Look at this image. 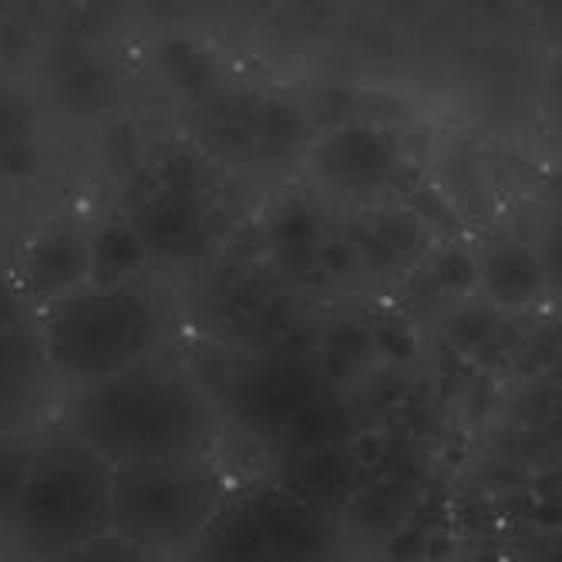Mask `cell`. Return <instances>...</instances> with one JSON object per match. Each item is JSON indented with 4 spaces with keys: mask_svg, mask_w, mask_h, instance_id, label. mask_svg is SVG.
<instances>
[{
    "mask_svg": "<svg viewBox=\"0 0 562 562\" xmlns=\"http://www.w3.org/2000/svg\"><path fill=\"white\" fill-rule=\"evenodd\" d=\"M334 513L280 479L233 482L186 562H340Z\"/></svg>",
    "mask_w": 562,
    "mask_h": 562,
    "instance_id": "obj_5",
    "label": "cell"
},
{
    "mask_svg": "<svg viewBox=\"0 0 562 562\" xmlns=\"http://www.w3.org/2000/svg\"><path fill=\"white\" fill-rule=\"evenodd\" d=\"M41 401H44V387H34L8 371H0V435L41 428L37 425Z\"/></svg>",
    "mask_w": 562,
    "mask_h": 562,
    "instance_id": "obj_19",
    "label": "cell"
},
{
    "mask_svg": "<svg viewBox=\"0 0 562 562\" xmlns=\"http://www.w3.org/2000/svg\"><path fill=\"white\" fill-rule=\"evenodd\" d=\"M311 172L337 195H374L401 172V148L371 122H340L311 142Z\"/></svg>",
    "mask_w": 562,
    "mask_h": 562,
    "instance_id": "obj_8",
    "label": "cell"
},
{
    "mask_svg": "<svg viewBox=\"0 0 562 562\" xmlns=\"http://www.w3.org/2000/svg\"><path fill=\"white\" fill-rule=\"evenodd\" d=\"M47 166V156L37 138H14L0 145V182H34Z\"/></svg>",
    "mask_w": 562,
    "mask_h": 562,
    "instance_id": "obj_21",
    "label": "cell"
},
{
    "mask_svg": "<svg viewBox=\"0 0 562 562\" xmlns=\"http://www.w3.org/2000/svg\"><path fill=\"white\" fill-rule=\"evenodd\" d=\"M378 357L374 347V324L364 317H337L327 324L321 350H317V371L324 387L347 384L361 378L368 364Z\"/></svg>",
    "mask_w": 562,
    "mask_h": 562,
    "instance_id": "obj_14",
    "label": "cell"
},
{
    "mask_svg": "<svg viewBox=\"0 0 562 562\" xmlns=\"http://www.w3.org/2000/svg\"><path fill=\"white\" fill-rule=\"evenodd\" d=\"M58 425L109 465L206 462L223 441L216 397L186 364L162 353L119 378L71 387Z\"/></svg>",
    "mask_w": 562,
    "mask_h": 562,
    "instance_id": "obj_1",
    "label": "cell"
},
{
    "mask_svg": "<svg viewBox=\"0 0 562 562\" xmlns=\"http://www.w3.org/2000/svg\"><path fill=\"white\" fill-rule=\"evenodd\" d=\"M350 475H353V465L344 454V448H327L314 454H296V475L286 485L330 513V502L350 485Z\"/></svg>",
    "mask_w": 562,
    "mask_h": 562,
    "instance_id": "obj_17",
    "label": "cell"
},
{
    "mask_svg": "<svg viewBox=\"0 0 562 562\" xmlns=\"http://www.w3.org/2000/svg\"><path fill=\"white\" fill-rule=\"evenodd\" d=\"M229 485L220 458L112 465L109 532L156 562H186Z\"/></svg>",
    "mask_w": 562,
    "mask_h": 562,
    "instance_id": "obj_4",
    "label": "cell"
},
{
    "mask_svg": "<svg viewBox=\"0 0 562 562\" xmlns=\"http://www.w3.org/2000/svg\"><path fill=\"white\" fill-rule=\"evenodd\" d=\"M61 94L68 98V105H101L109 94V71L94 61H81L65 75Z\"/></svg>",
    "mask_w": 562,
    "mask_h": 562,
    "instance_id": "obj_23",
    "label": "cell"
},
{
    "mask_svg": "<svg viewBox=\"0 0 562 562\" xmlns=\"http://www.w3.org/2000/svg\"><path fill=\"white\" fill-rule=\"evenodd\" d=\"M350 438V415L347 407L330 397L327 391L293 418V425L283 431V445L296 454H314L327 448H340Z\"/></svg>",
    "mask_w": 562,
    "mask_h": 562,
    "instance_id": "obj_15",
    "label": "cell"
},
{
    "mask_svg": "<svg viewBox=\"0 0 562 562\" xmlns=\"http://www.w3.org/2000/svg\"><path fill=\"white\" fill-rule=\"evenodd\" d=\"M479 286L485 290L488 303L498 311H532L542 300L549 270L539 257V249L526 239H495L475 260Z\"/></svg>",
    "mask_w": 562,
    "mask_h": 562,
    "instance_id": "obj_10",
    "label": "cell"
},
{
    "mask_svg": "<svg viewBox=\"0 0 562 562\" xmlns=\"http://www.w3.org/2000/svg\"><path fill=\"white\" fill-rule=\"evenodd\" d=\"M37 105L24 88L0 85V145L14 138H34Z\"/></svg>",
    "mask_w": 562,
    "mask_h": 562,
    "instance_id": "obj_20",
    "label": "cell"
},
{
    "mask_svg": "<svg viewBox=\"0 0 562 562\" xmlns=\"http://www.w3.org/2000/svg\"><path fill=\"white\" fill-rule=\"evenodd\" d=\"M41 431L44 428L0 435V526H4V519L11 516V508L18 505V495H21V488L27 482Z\"/></svg>",
    "mask_w": 562,
    "mask_h": 562,
    "instance_id": "obj_18",
    "label": "cell"
},
{
    "mask_svg": "<svg viewBox=\"0 0 562 562\" xmlns=\"http://www.w3.org/2000/svg\"><path fill=\"white\" fill-rule=\"evenodd\" d=\"M112 465L58 422L44 425L18 505L0 526V562H55L109 532Z\"/></svg>",
    "mask_w": 562,
    "mask_h": 562,
    "instance_id": "obj_2",
    "label": "cell"
},
{
    "mask_svg": "<svg viewBox=\"0 0 562 562\" xmlns=\"http://www.w3.org/2000/svg\"><path fill=\"white\" fill-rule=\"evenodd\" d=\"M27 306H55L88 286V229L78 220H50L27 243L14 273Z\"/></svg>",
    "mask_w": 562,
    "mask_h": 562,
    "instance_id": "obj_9",
    "label": "cell"
},
{
    "mask_svg": "<svg viewBox=\"0 0 562 562\" xmlns=\"http://www.w3.org/2000/svg\"><path fill=\"white\" fill-rule=\"evenodd\" d=\"M0 55H4V50H0Z\"/></svg>",
    "mask_w": 562,
    "mask_h": 562,
    "instance_id": "obj_27",
    "label": "cell"
},
{
    "mask_svg": "<svg viewBox=\"0 0 562 562\" xmlns=\"http://www.w3.org/2000/svg\"><path fill=\"white\" fill-rule=\"evenodd\" d=\"M47 371L71 387L98 384L162 353L169 300L151 280L81 286L47 306L37 324Z\"/></svg>",
    "mask_w": 562,
    "mask_h": 562,
    "instance_id": "obj_3",
    "label": "cell"
},
{
    "mask_svg": "<svg viewBox=\"0 0 562 562\" xmlns=\"http://www.w3.org/2000/svg\"><path fill=\"white\" fill-rule=\"evenodd\" d=\"M243 135L252 156L263 162H283L296 148L311 142V119L293 101L283 98H257L243 112Z\"/></svg>",
    "mask_w": 562,
    "mask_h": 562,
    "instance_id": "obj_12",
    "label": "cell"
},
{
    "mask_svg": "<svg viewBox=\"0 0 562 562\" xmlns=\"http://www.w3.org/2000/svg\"><path fill=\"white\" fill-rule=\"evenodd\" d=\"M125 220L151 263L186 267L206 257L213 246L210 199L202 192L192 159L186 156H172L162 166L156 189L145 192Z\"/></svg>",
    "mask_w": 562,
    "mask_h": 562,
    "instance_id": "obj_6",
    "label": "cell"
},
{
    "mask_svg": "<svg viewBox=\"0 0 562 562\" xmlns=\"http://www.w3.org/2000/svg\"><path fill=\"white\" fill-rule=\"evenodd\" d=\"M156 61L162 68V75L169 78V85H176L179 91H210L220 81V58L213 50L186 34H172L162 37L156 47Z\"/></svg>",
    "mask_w": 562,
    "mask_h": 562,
    "instance_id": "obj_16",
    "label": "cell"
},
{
    "mask_svg": "<svg viewBox=\"0 0 562 562\" xmlns=\"http://www.w3.org/2000/svg\"><path fill=\"white\" fill-rule=\"evenodd\" d=\"M151 260L125 216H112L88 233V286H122L142 280Z\"/></svg>",
    "mask_w": 562,
    "mask_h": 562,
    "instance_id": "obj_13",
    "label": "cell"
},
{
    "mask_svg": "<svg viewBox=\"0 0 562 562\" xmlns=\"http://www.w3.org/2000/svg\"><path fill=\"white\" fill-rule=\"evenodd\" d=\"M431 277L441 286V293H448V296H465L469 290L479 286L475 257L469 249H441L431 263Z\"/></svg>",
    "mask_w": 562,
    "mask_h": 562,
    "instance_id": "obj_22",
    "label": "cell"
},
{
    "mask_svg": "<svg viewBox=\"0 0 562 562\" xmlns=\"http://www.w3.org/2000/svg\"><path fill=\"white\" fill-rule=\"evenodd\" d=\"M324 394L317 361L300 353L270 357V361L249 364L226 381L223 412L246 435L280 441L300 412H306Z\"/></svg>",
    "mask_w": 562,
    "mask_h": 562,
    "instance_id": "obj_7",
    "label": "cell"
},
{
    "mask_svg": "<svg viewBox=\"0 0 562 562\" xmlns=\"http://www.w3.org/2000/svg\"><path fill=\"white\" fill-rule=\"evenodd\" d=\"M31 321V306L24 300V293L18 290V283L11 277H0V327H14V324H27Z\"/></svg>",
    "mask_w": 562,
    "mask_h": 562,
    "instance_id": "obj_26",
    "label": "cell"
},
{
    "mask_svg": "<svg viewBox=\"0 0 562 562\" xmlns=\"http://www.w3.org/2000/svg\"><path fill=\"white\" fill-rule=\"evenodd\" d=\"M374 347H378V357H391V361H412L418 340H415L412 327L394 324V321H381V324H374Z\"/></svg>",
    "mask_w": 562,
    "mask_h": 562,
    "instance_id": "obj_25",
    "label": "cell"
},
{
    "mask_svg": "<svg viewBox=\"0 0 562 562\" xmlns=\"http://www.w3.org/2000/svg\"><path fill=\"white\" fill-rule=\"evenodd\" d=\"M55 562H156L151 555H145L142 549L128 546L125 539H119L115 532H105V536H98L91 539L88 546L55 559Z\"/></svg>",
    "mask_w": 562,
    "mask_h": 562,
    "instance_id": "obj_24",
    "label": "cell"
},
{
    "mask_svg": "<svg viewBox=\"0 0 562 562\" xmlns=\"http://www.w3.org/2000/svg\"><path fill=\"white\" fill-rule=\"evenodd\" d=\"M267 236L273 260L286 280L303 283L317 273V257L327 239V220L317 210V202H311L306 195L280 199L267 220Z\"/></svg>",
    "mask_w": 562,
    "mask_h": 562,
    "instance_id": "obj_11",
    "label": "cell"
}]
</instances>
